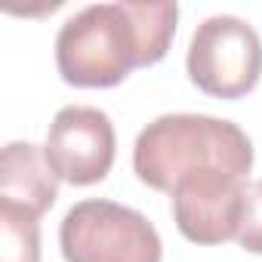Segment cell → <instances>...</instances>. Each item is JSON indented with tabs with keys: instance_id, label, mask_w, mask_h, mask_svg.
I'll list each match as a JSON object with an SVG mask.
<instances>
[{
	"instance_id": "9c48e42d",
	"label": "cell",
	"mask_w": 262,
	"mask_h": 262,
	"mask_svg": "<svg viewBox=\"0 0 262 262\" xmlns=\"http://www.w3.org/2000/svg\"><path fill=\"white\" fill-rule=\"evenodd\" d=\"M237 244L244 250L262 256V179L247 182L244 213H241V228H237Z\"/></svg>"
},
{
	"instance_id": "5b68a950",
	"label": "cell",
	"mask_w": 262,
	"mask_h": 262,
	"mask_svg": "<svg viewBox=\"0 0 262 262\" xmlns=\"http://www.w3.org/2000/svg\"><path fill=\"white\" fill-rule=\"evenodd\" d=\"M114 123L105 111L90 105L62 108L47 133V161L68 185H96L111 173L114 164Z\"/></svg>"
},
{
	"instance_id": "277c9868",
	"label": "cell",
	"mask_w": 262,
	"mask_h": 262,
	"mask_svg": "<svg viewBox=\"0 0 262 262\" xmlns=\"http://www.w3.org/2000/svg\"><path fill=\"white\" fill-rule=\"evenodd\" d=\"M191 83L216 99L247 96L262 74V40L237 16H210L188 43L185 59Z\"/></svg>"
},
{
	"instance_id": "ba28073f",
	"label": "cell",
	"mask_w": 262,
	"mask_h": 262,
	"mask_svg": "<svg viewBox=\"0 0 262 262\" xmlns=\"http://www.w3.org/2000/svg\"><path fill=\"white\" fill-rule=\"evenodd\" d=\"M0 262H40L37 216L0 204Z\"/></svg>"
},
{
	"instance_id": "52a82bcc",
	"label": "cell",
	"mask_w": 262,
	"mask_h": 262,
	"mask_svg": "<svg viewBox=\"0 0 262 262\" xmlns=\"http://www.w3.org/2000/svg\"><path fill=\"white\" fill-rule=\"evenodd\" d=\"M59 176L34 142H10L0 155V204L43 216L59 198Z\"/></svg>"
},
{
	"instance_id": "3957f363",
	"label": "cell",
	"mask_w": 262,
	"mask_h": 262,
	"mask_svg": "<svg viewBox=\"0 0 262 262\" xmlns=\"http://www.w3.org/2000/svg\"><path fill=\"white\" fill-rule=\"evenodd\" d=\"M65 262H161L158 228L133 207L114 201L74 204L59 228Z\"/></svg>"
},
{
	"instance_id": "8992f818",
	"label": "cell",
	"mask_w": 262,
	"mask_h": 262,
	"mask_svg": "<svg viewBox=\"0 0 262 262\" xmlns=\"http://www.w3.org/2000/svg\"><path fill=\"white\" fill-rule=\"evenodd\" d=\"M247 182L225 170H198L173 185V219L191 244L216 247L237 237Z\"/></svg>"
},
{
	"instance_id": "6da1fadb",
	"label": "cell",
	"mask_w": 262,
	"mask_h": 262,
	"mask_svg": "<svg viewBox=\"0 0 262 262\" xmlns=\"http://www.w3.org/2000/svg\"><path fill=\"white\" fill-rule=\"evenodd\" d=\"M179 7L170 0L93 4L74 13L56 37V65L65 83L83 90L117 86L133 68L158 65L176 34Z\"/></svg>"
},
{
	"instance_id": "7a4b0ae2",
	"label": "cell",
	"mask_w": 262,
	"mask_h": 262,
	"mask_svg": "<svg viewBox=\"0 0 262 262\" xmlns=\"http://www.w3.org/2000/svg\"><path fill=\"white\" fill-rule=\"evenodd\" d=\"M250 167L253 142L247 133L231 120L207 114H164L133 145V170L155 191H173L182 176L198 170H225L247 179Z\"/></svg>"
}]
</instances>
